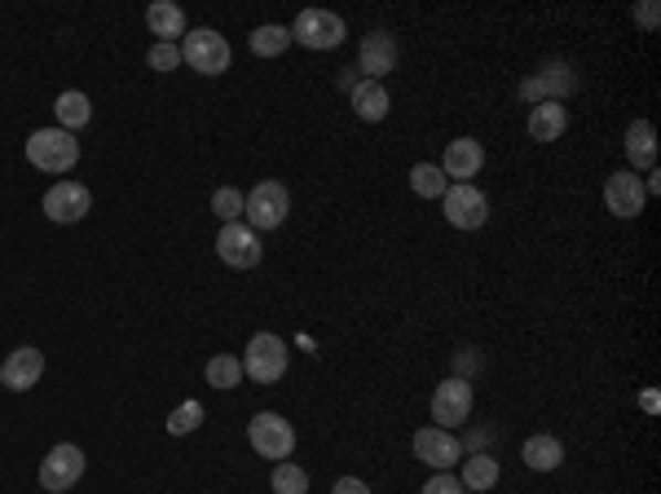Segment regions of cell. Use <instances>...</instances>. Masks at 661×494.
Masks as SVG:
<instances>
[{
    "instance_id": "6da1fadb",
    "label": "cell",
    "mask_w": 661,
    "mask_h": 494,
    "mask_svg": "<svg viewBox=\"0 0 661 494\" xmlns=\"http://www.w3.org/2000/svg\"><path fill=\"white\" fill-rule=\"evenodd\" d=\"M27 159L40 168V172H71L75 168V159H80V141H75V133H66V128H35L31 137H27Z\"/></svg>"
},
{
    "instance_id": "7a4b0ae2",
    "label": "cell",
    "mask_w": 661,
    "mask_h": 494,
    "mask_svg": "<svg viewBox=\"0 0 661 494\" xmlns=\"http://www.w3.org/2000/svg\"><path fill=\"white\" fill-rule=\"evenodd\" d=\"M243 199H248V203H243V217H248V225H252L256 234H261V230H279V225L287 221V212H292V195H287L283 181H261V186H252Z\"/></svg>"
},
{
    "instance_id": "3957f363",
    "label": "cell",
    "mask_w": 661,
    "mask_h": 494,
    "mask_svg": "<svg viewBox=\"0 0 661 494\" xmlns=\"http://www.w3.org/2000/svg\"><path fill=\"white\" fill-rule=\"evenodd\" d=\"M239 362H243V376H248V380H256V385H279V380L287 376V345H283V336L261 332V336L248 340V358H239Z\"/></svg>"
},
{
    "instance_id": "277c9868",
    "label": "cell",
    "mask_w": 661,
    "mask_h": 494,
    "mask_svg": "<svg viewBox=\"0 0 661 494\" xmlns=\"http://www.w3.org/2000/svg\"><path fill=\"white\" fill-rule=\"evenodd\" d=\"M230 40L221 35V31H212V27H199V31H186V40H181V62H190L199 75H221V71H230Z\"/></svg>"
},
{
    "instance_id": "5b68a950",
    "label": "cell",
    "mask_w": 661,
    "mask_h": 494,
    "mask_svg": "<svg viewBox=\"0 0 661 494\" xmlns=\"http://www.w3.org/2000/svg\"><path fill=\"white\" fill-rule=\"evenodd\" d=\"M248 442H252V451H256L261 460H274V464H283V460L296 451V429H292L283 416H274V411H261V416L248 424Z\"/></svg>"
},
{
    "instance_id": "8992f818",
    "label": "cell",
    "mask_w": 661,
    "mask_h": 494,
    "mask_svg": "<svg viewBox=\"0 0 661 494\" xmlns=\"http://www.w3.org/2000/svg\"><path fill=\"white\" fill-rule=\"evenodd\" d=\"M217 256H221L225 265H234V270H252V265H261L265 248H261V234H256L248 221H230V225H221V234H217Z\"/></svg>"
},
{
    "instance_id": "52a82bcc",
    "label": "cell",
    "mask_w": 661,
    "mask_h": 494,
    "mask_svg": "<svg viewBox=\"0 0 661 494\" xmlns=\"http://www.w3.org/2000/svg\"><path fill=\"white\" fill-rule=\"evenodd\" d=\"M80 477H84V451L71 446V442L53 446V451L44 455V464H40V486H44L49 494L71 491Z\"/></svg>"
},
{
    "instance_id": "ba28073f",
    "label": "cell",
    "mask_w": 661,
    "mask_h": 494,
    "mask_svg": "<svg viewBox=\"0 0 661 494\" xmlns=\"http://www.w3.org/2000/svg\"><path fill=\"white\" fill-rule=\"evenodd\" d=\"M344 18H335L330 9H305L292 27V40H301L305 49H335L344 44Z\"/></svg>"
},
{
    "instance_id": "9c48e42d",
    "label": "cell",
    "mask_w": 661,
    "mask_h": 494,
    "mask_svg": "<svg viewBox=\"0 0 661 494\" xmlns=\"http://www.w3.org/2000/svg\"><path fill=\"white\" fill-rule=\"evenodd\" d=\"M441 199H445V221L459 230H481L490 221V199L476 186H450Z\"/></svg>"
},
{
    "instance_id": "30bf717a",
    "label": "cell",
    "mask_w": 661,
    "mask_h": 494,
    "mask_svg": "<svg viewBox=\"0 0 661 494\" xmlns=\"http://www.w3.org/2000/svg\"><path fill=\"white\" fill-rule=\"evenodd\" d=\"M93 208V195L80 186V181H57L49 195H44V217L57 221V225H75L84 221Z\"/></svg>"
},
{
    "instance_id": "8fae6325",
    "label": "cell",
    "mask_w": 661,
    "mask_h": 494,
    "mask_svg": "<svg viewBox=\"0 0 661 494\" xmlns=\"http://www.w3.org/2000/svg\"><path fill=\"white\" fill-rule=\"evenodd\" d=\"M468 416H472V385L468 380L437 385V393H432V420H437V429L450 433V424H463Z\"/></svg>"
},
{
    "instance_id": "7c38bea8",
    "label": "cell",
    "mask_w": 661,
    "mask_h": 494,
    "mask_svg": "<svg viewBox=\"0 0 661 494\" xmlns=\"http://www.w3.org/2000/svg\"><path fill=\"white\" fill-rule=\"evenodd\" d=\"M644 181L636 177V172H613L609 181H605V203H609V212L613 217H622V221H631V217H640L644 212Z\"/></svg>"
},
{
    "instance_id": "4fadbf2b",
    "label": "cell",
    "mask_w": 661,
    "mask_h": 494,
    "mask_svg": "<svg viewBox=\"0 0 661 494\" xmlns=\"http://www.w3.org/2000/svg\"><path fill=\"white\" fill-rule=\"evenodd\" d=\"M40 376H44V354H40V349H31V345L13 349V354L4 358V367H0V385H4V389H13V393L35 389V380H40Z\"/></svg>"
},
{
    "instance_id": "5bb4252c",
    "label": "cell",
    "mask_w": 661,
    "mask_h": 494,
    "mask_svg": "<svg viewBox=\"0 0 661 494\" xmlns=\"http://www.w3.org/2000/svg\"><path fill=\"white\" fill-rule=\"evenodd\" d=\"M415 455H419L428 469L445 473L450 464H459V442H454L445 429H419V433H415Z\"/></svg>"
},
{
    "instance_id": "9a60e30c",
    "label": "cell",
    "mask_w": 661,
    "mask_h": 494,
    "mask_svg": "<svg viewBox=\"0 0 661 494\" xmlns=\"http://www.w3.org/2000/svg\"><path fill=\"white\" fill-rule=\"evenodd\" d=\"M481 164H485L481 141L459 137V141H450V146H445V164H441V172H445V181L454 177L459 186H468V177H476V172H481Z\"/></svg>"
},
{
    "instance_id": "2e32d148",
    "label": "cell",
    "mask_w": 661,
    "mask_h": 494,
    "mask_svg": "<svg viewBox=\"0 0 661 494\" xmlns=\"http://www.w3.org/2000/svg\"><path fill=\"white\" fill-rule=\"evenodd\" d=\"M397 62V44L388 31H370L361 40V53H357V71H366V80H379L384 71H392Z\"/></svg>"
},
{
    "instance_id": "e0dca14e",
    "label": "cell",
    "mask_w": 661,
    "mask_h": 494,
    "mask_svg": "<svg viewBox=\"0 0 661 494\" xmlns=\"http://www.w3.org/2000/svg\"><path fill=\"white\" fill-rule=\"evenodd\" d=\"M565 128H569V111L560 97H543L529 111V137L534 141H556V137H565Z\"/></svg>"
},
{
    "instance_id": "ac0fdd59",
    "label": "cell",
    "mask_w": 661,
    "mask_h": 494,
    "mask_svg": "<svg viewBox=\"0 0 661 494\" xmlns=\"http://www.w3.org/2000/svg\"><path fill=\"white\" fill-rule=\"evenodd\" d=\"M388 88L379 84V80H357L353 84V115L357 119H366V124H379L384 115H388Z\"/></svg>"
},
{
    "instance_id": "d6986e66",
    "label": "cell",
    "mask_w": 661,
    "mask_h": 494,
    "mask_svg": "<svg viewBox=\"0 0 661 494\" xmlns=\"http://www.w3.org/2000/svg\"><path fill=\"white\" fill-rule=\"evenodd\" d=\"M146 27L159 35V44H177V35H186V13L172 0H155L146 9Z\"/></svg>"
},
{
    "instance_id": "ffe728a7",
    "label": "cell",
    "mask_w": 661,
    "mask_h": 494,
    "mask_svg": "<svg viewBox=\"0 0 661 494\" xmlns=\"http://www.w3.org/2000/svg\"><path fill=\"white\" fill-rule=\"evenodd\" d=\"M521 460H525V469H534V473H552V469H560V464H565V446H560L556 438L538 433V438H529V442H525Z\"/></svg>"
},
{
    "instance_id": "44dd1931",
    "label": "cell",
    "mask_w": 661,
    "mask_h": 494,
    "mask_svg": "<svg viewBox=\"0 0 661 494\" xmlns=\"http://www.w3.org/2000/svg\"><path fill=\"white\" fill-rule=\"evenodd\" d=\"M627 155H631L636 168H653L658 164V133H653L649 119H636L627 128Z\"/></svg>"
},
{
    "instance_id": "7402d4cb",
    "label": "cell",
    "mask_w": 661,
    "mask_h": 494,
    "mask_svg": "<svg viewBox=\"0 0 661 494\" xmlns=\"http://www.w3.org/2000/svg\"><path fill=\"white\" fill-rule=\"evenodd\" d=\"M53 111H57V124H62L66 133H75V128H84V124L93 119L88 97H84V93H75V88H66V93L53 102Z\"/></svg>"
},
{
    "instance_id": "603a6c76",
    "label": "cell",
    "mask_w": 661,
    "mask_h": 494,
    "mask_svg": "<svg viewBox=\"0 0 661 494\" xmlns=\"http://www.w3.org/2000/svg\"><path fill=\"white\" fill-rule=\"evenodd\" d=\"M248 44H252V53L256 57H279V53H287V44H292V27H256L252 35H248Z\"/></svg>"
},
{
    "instance_id": "cb8c5ba5",
    "label": "cell",
    "mask_w": 661,
    "mask_h": 494,
    "mask_svg": "<svg viewBox=\"0 0 661 494\" xmlns=\"http://www.w3.org/2000/svg\"><path fill=\"white\" fill-rule=\"evenodd\" d=\"M499 482V460L494 455H472L463 464V491H494Z\"/></svg>"
},
{
    "instance_id": "d4e9b609",
    "label": "cell",
    "mask_w": 661,
    "mask_h": 494,
    "mask_svg": "<svg viewBox=\"0 0 661 494\" xmlns=\"http://www.w3.org/2000/svg\"><path fill=\"white\" fill-rule=\"evenodd\" d=\"M208 385L212 389H239V380H243V362L234 358V354H217L212 362H208Z\"/></svg>"
},
{
    "instance_id": "484cf974",
    "label": "cell",
    "mask_w": 661,
    "mask_h": 494,
    "mask_svg": "<svg viewBox=\"0 0 661 494\" xmlns=\"http://www.w3.org/2000/svg\"><path fill=\"white\" fill-rule=\"evenodd\" d=\"M410 186H415V195H423V199H441V195L450 190L445 172L432 168V164H415V168H410Z\"/></svg>"
},
{
    "instance_id": "4316f807",
    "label": "cell",
    "mask_w": 661,
    "mask_h": 494,
    "mask_svg": "<svg viewBox=\"0 0 661 494\" xmlns=\"http://www.w3.org/2000/svg\"><path fill=\"white\" fill-rule=\"evenodd\" d=\"M270 482H274V494H309V473L301 464H287V460L274 469Z\"/></svg>"
},
{
    "instance_id": "83f0119b",
    "label": "cell",
    "mask_w": 661,
    "mask_h": 494,
    "mask_svg": "<svg viewBox=\"0 0 661 494\" xmlns=\"http://www.w3.org/2000/svg\"><path fill=\"white\" fill-rule=\"evenodd\" d=\"M552 71H556V75H534V80H525V84H521V93H525L529 102H543V93H547V88H560V84H565V88H574L569 66H552Z\"/></svg>"
},
{
    "instance_id": "f1b7e54d",
    "label": "cell",
    "mask_w": 661,
    "mask_h": 494,
    "mask_svg": "<svg viewBox=\"0 0 661 494\" xmlns=\"http://www.w3.org/2000/svg\"><path fill=\"white\" fill-rule=\"evenodd\" d=\"M203 424V402H181L172 416H168V433L172 438H186V433H195Z\"/></svg>"
},
{
    "instance_id": "f546056e",
    "label": "cell",
    "mask_w": 661,
    "mask_h": 494,
    "mask_svg": "<svg viewBox=\"0 0 661 494\" xmlns=\"http://www.w3.org/2000/svg\"><path fill=\"white\" fill-rule=\"evenodd\" d=\"M243 203H248V199H243L234 186H221V190H212V212H217L225 225L243 217Z\"/></svg>"
},
{
    "instance_id": "4dcf8cb0",
    "label": "cell",
    "mask_w": 661,
    "mask_h": 494,
    "mask_svg": "<svg viewBox=\"0 0 661 494\" xmlns=\"http://www.w3.org/2000/svg\"><path fill=\"white\" fill-rule=\"evenodd\" d=\"M146 62H150L155 71H177V66H181V44H155V49L146 53Z\"/></svg>"
},
{
    "instance_id": "1f68e13d",
    "label": "cell",
    "mask_w": 661,
    "mask_h": 494,
    "mask_svg": "<svg viewBox=\"0 0 661 494\" xmlns=\"http://www.w3.org/2000/svg\"><path fill=\"white\" fill-rule=\"evenodd\" d=\"M423 494H463V482L450 477V473H437V477L423 486Z\"/></svg>"
},
{
    "instance_id": "d6a6232c",
    "label": "cell",
    "mask_w": 661,
    "mask_h": 494,
    "mask_svg": "<svg viewBox=\"0 0 661 494\" xmlns=\"http://www.w3.org/2000/svg\"><path fill=\"white\" fill-rule=\"evenodd\" d=\"M330 494H370V486H366V482H357V477H339Z\"/></svg>"
},
{
    "instance_id": "836d02e7",
    "label": "cell",
    "mask_w": 661,
    "mask_h": 494,
    "mask_svg": "<svg viewBox=\"0 0 661 494\" xmlns=\"http://www.w3.org/2000/svg\"><path fill=\"white\" fill-rule=\"evenodd\" d=\"M636 22L653 31V27H658V4H653V0H649V4H640V9H636Z\"/></svg>"
}]
</instances>
